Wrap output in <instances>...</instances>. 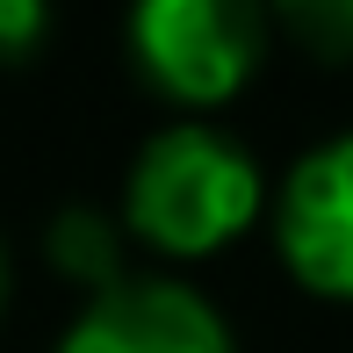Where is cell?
<instances>
[{
    "mask_svg": "<svg viewBox=\"0 0 353 353\" xmlns=\"http://www.w3.org/2000/svg\"><path fill=\"white\" fill-rule=\"evenodd\" d=\"M281 37H296L325 65H353V0H288L274 14Z\"/></svg>",
    "mask_w": 353,
    "mask_h": 353,
    "instance_id": "cell-6",
    "label": "cell"
},
{
    "mask_svg": "<svg viewBox=\"0 0 353 353\" xmlns=\"http://www.w3.org/2000/svg\"><path fill=\"white\" fill-rule=\"evenodd\" d=\"M274 14L245 0H144L130 14V58L173 108H223L267 65Z\"/></svg>",
    "mask_w": 353,
    "mask_h": 353,
    "instance_id": "cell-2",
    "label": "cell"
},
{
    "mask_svg": "<svg viewBox=\"0 0 353 353\" xmlns=\"http://www.w3.org/2000/svg\"><path fill=\"white\" fill-rule=\"evenodd\" d=\"M8 288H14V267H8V238H0V310H8Z\"/></svg>",
    "mask_w": 353,
    "mask_h": 353,
    "instance_id": "cell-8",
    "label": "cell"
},
{
    "mask_svg": "<svg viewBox=\"0 0 353 353\" xmlns=\"http://www.w3.org/2000/svg\"><path fill=\"white\" fill-rule=\"evenodd\" d=\"M51 37V8H37V0H0V58H29L37 43Z\"/></svg>",
    "mask_w": 353,
    "mask_h": 353,
    "instance_id": "cell-7",
    "label": "cell"
},
{
    "mask_svg": "<svg viewBox=\"0 0 353 353\" xmlns=\"http://www.w3.org/2000/svg\"><path fill=\"white\" fill-rule=\"evenodd\" d=\"M58 353H238L231 325L202 288L166 274H130L108 296H87Z\"/></svg>",
    "mask_w": 353,
    "mask_h": 353,
    "instance_id": "cell-4",
    "label": "cell"
},
{
    "mask_svg": "<svg viewBox=\"0 0 353 353\" xmlns=\"http://www.w3.org/2000/svg\"><path fill=\"white\" fill-rule=\"evenodd\" d=\"M267 210L260 159L216 123H166L137 144L123 181V231L166 260H210Z\"/></svg>",
    "mask_w": 353,
    "mask_h": 353,
    "instance_id": "cell-1",
    "label": "cell"
},
{
    "mask_svg": "<svg viewBox=\"0 0 353 353\" xmlns=\"http://www.w3.org/2000/svg\"><path fill=\"white\" fill-rule=\"evenodd\" d=\"M43 252H51V267L65 274L72 288H87V296H108L123 274V223L87 210V202H72V210L51 216V231H43Z\"/></svg>",
    "mask_w": 353,
    "mask_h": 353,
    "instance_id": "cell-5",
    "label": "cell"
},
{
    "mask_svg": "<svg viewBox=\"0 0 353 353\" xmlns=\"http://www.w3.org/2000/svg\"><path fill=\"white\" fill-rule=\"evenodd\" d=\"M274 252L310 296L353 303V130L310 144L274 188Z\"/></svg>",
    "mask_w": 353,
    "mask_h": 353,
    "instance_id": "cell-3",
    "label": "cell"
}]
</instances>
